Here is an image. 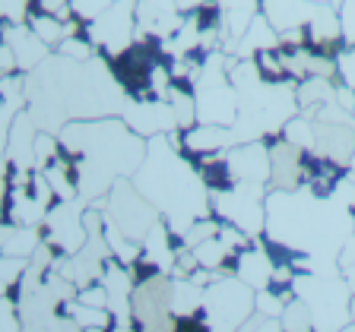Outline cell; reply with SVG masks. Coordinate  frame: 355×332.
Instances as JSON below:
<instances>
[{"label":"cell","instance_id":"6da1fadb","mask_svg":"<svg viewBox=\"0 0 355 332\" xmlns=\"http://www.w3.org/2000/svg\"><path fill=\"white\" fill-rule=\"evenodd\" d=\"M60 155L76 171V193L83 203L108 196L114 181L133 177L146 158V140L137 136L124 118L70 120L58 130Z\"/></svg>","mask_w":355,"mask_h":332},{"label":"cell","instance_id":"7a4b0ae2","mask_svg":"<svg viewBox=\"0 0 355 332\" xmlns=\"http://www.w3.org/2000/svg\"><path fill=\"white\" fill-rule=\"evenodd\" d=\"M266 234L314 259V273H340L336 257L355 234L352 212L336 196H314L308 187L266 190Z\"/></svg>","mask_w":355,"mask_h":332},{"label":"cell","instance_id":"3957f363","mask_svg":"<svg viewBox=\"0 0 355 332\" xmlns=\"http://www.w3.org/2000/svg\"><path fill=\"white\" fill-rule=\"evenodd\" d=\"M130 181L178 234H184L197 219L209 215L207 187L200 181L197 168L187 162L184 152L168 136L146 140V158Z\"/></svg>","mask_w":355,"mask_h":332},{"label":"cell","instance_id":"277c9868","mask_svg":"<svg viewBox=\"0 0 355 332\" xmlns=\"http://www.w3.org/2000/svg\"><path fill=\"white\" fill-rule=\"evenodd\" d=\"M238 95V120L229 127V140L251 142L279 136L282 127L298 114L295 86H273L260 76L254 60H235L229 73Z\"/></svg>","mask_w":355,"mask_h":332},{"label":"cell","instance_id":"5b68a950","mask_svg":"<svg viewBox=\"0 0 355 332\" xmlns=\"http://www.w3.org/2000/svg\"><path fill=\"white\" fill-rule=\"evenodd\" d=\"M295 295L308 304L314 332H340L346 323H352V313H349L352 288L346 285L343 273L295 275Z\"/></svg>","mask_w":355,"mask_h":332},{"label":"cell","instance_id":"8992f818","mask_svg":"<svg viewBox=\"0 0 355 332\" xmlns=\"http://www.w3.org/2000/svg\"><path fill=\"white\" fill-rule=\"evenodd\" d=\"M254 291L235 275H222L203 288V313L213 332H238L254 313Z\"/></svg>","mask_w":355,"mask_h":332},{"label":"cell","instance_id":"52a82bcc","mask_svg":"<svg viewBox=\"0 0 355 332\" xmlns=\"http://www.w3.org/2000/svg\"><path fill=\"white\" fill-rule=\"evenodd\" d=\"M266 190L270 187L238 181L225 193H209V215L241 228L248 237H260L266 231Z\"/></svg>","mask_w":355,"mask_h":332},{"label":"cell","instance_id":"ba28073f","mask_svg":"<svg viewBox=\"0 0 355 332\" xmlns=\"http://www.w3.org/2000/svg\"><path fill=\"white\" fill-rule=\"evenodd\" d=\"M105 215H108V221L114 228H121L137 243H143V237L149 234V228L162 219L159 209L137 190V184H133L130 177L114 181V187H111L108 196H105Z\"/></svg>","mask_w":355,"mask_h":332},{"label":"cell","instance_id":"9c48e42d","mask_svg":"<svg viewBox=\"0 0 355 332\" xmlns=\"http://www.w3.org/2000/svg\"><path fill=\"white\" fill-rule=\"evenodd\" d=\"M83 199H58L42 221V243L51 250L54 259H67L89 241L86 221H83Z\"/></svg>","mask_w":355,"mask_h":332},{"label":"cell","instance_id":"30bf717a","mask_svg":"<svg viewBox=\"0 0 355 332\" xmlns=\"http://www.w3.org/2000/svg\"><path fill=\"white\" fill-rule=\"evenodd\" d=\"M137 35V0H114L98 19L86 22V38L105 54V60L121 54Z\"/></svg>","mask_w":355,"mask_h":332},{"label":"cell","instance_id":"8fae6325","mask_svg":"<svg viewBox=\"0 0 355 332\" xmlns=\"http://www.w3.org/2000/svg\"><path fill=\"white\" fill-rule=\"evenodd\" d=\"M124 124L130 127L137 136L153 140V136H168L178 130L175 114H171L168 98H143V102H127L121 111Z\"/></svg>","mask_w":355,"mask_h":332},{"label":"cell","instance_id":"7c38bea8","mask_svg":"<svg viewBox=\"0 0 355 332\" xmlns=\"http://www.w3.org/2000/svg\"><path fill=\"white\" fill-rule=\"evenodd\" d=\"M168 140L184 152V158L191 165L197 162V158H203V155L225 152V149L232 146L229 127H216V124H193V127H187V130H175V133H168Z\"/></svg>","mask_w":355,"mask_h":332},{"label":"cell","instance_id":"4fadbf2b","mask_svg":"<svg viewBox=\"0 0 355 332\" xmlns=\"http://www.w3.org/2000/svg\"><path fill=\"white\" fill-rule=\"evenodd\" d=\"M263 142L270 146V190H298L304 184L302 174L304 149L286 142L282 136H270Z\"/></svg>","mask_w":355,"mask_h":332},{"label":"cell","instance_id":"5bb4252c","mask_svg":"<svg viewBox=\"0 0 355 332\" xmlns=\"http://www.w3.org/2000/svg\"><path fill=\"white\" fill-rule=\"evenodd\" d=\"M225 158H229L238 181L270 187V146L263 140L235 142V146L225 149Z\"/></svg>","mask_w":355,"mask_h":332},{"label":"cell","instance_id":"9a60e30c","mask_svg":"<svg viewBox=\"0 0 355 332\" xmlns=\"http://www.w3.org/2000/svg\"><path fill=\"white\" fill-rule=\"evenodd\" d=\"M184 22V13L175 7V0H137V32L168 42Z\"/></svg>","mask_w":355,"mask_h":332},{"label":"cell","instance_id":"2e32d148","mask_svg":"<svg viewBox=\"0 0 355 332\" xmlns=\"http://www.w3.org/2000/svg\"><path fill=\"white\" fill-rule=\"evenodd\" d=\"M35 140L38 124L32 120L29 111H16L13 124H10L7 140V165L16 171H35Z\"/></svg>","mask_w":355,"mask_h":332},{"label":"cell","instance_id":"e0dca14e","mask_svg":"<svg viewBox=\"0 0 355 332\" xmlns=\"http://www.w3.org/2000/svg\"><path fill=\"white\" fill-rule=\"evenodd\" d=\"M314 152L336 165L352 168L355 158V124H318L314 120Z\"/></svg>","mask_w":355,"mask_h":332},{"label":"cell","instance_id":"ac0fdd59","mask_svg":"<svg viewBox=\"0 0 355 332\" xmlns=\"http://www.w3.org/2000/svg\"><path fill=\"white\" fill-rule=\"evenodd\" d=\"M273 273H276L273 259L266 257V250L257 243V237H254L248 247L235 250V259H232V275H235V279H241L244 285H251L254 291H263V288H270V282H273Z\"/></svg>","mask_w":355,"mask_h":332},{"label":"cell","instance_id":"d6986e66","mask_svg":"<svg viewBox=\"0 0 355 332\" xmlns=\"http://www.w3.org/2000/svg\"><path fill=\"white\" fill-rule=\"evenodd\" d=\"M102 285H105L108 310L114 313V320L130 326V317H133V279H130V269L121 266V263H114V259H108L105 275H102Z\"/></svg>","mask_w":355,"mask_h":332},{"label":"cell","instance_id":"ffe728a7","mask_svg":"<svg viewBox=\"0 0 355 332\" xmlns=\"http://www.w3.org/2000/svg\"><path fill=\"white\" fill-rule=\"evenodd\" d=\"M7 44L16 57V70H19V73H29L42 60L51 57V48H48L26 22H7Z\"/></svg>","mask_w":355,"mask_h":332},{"label":"cell","instance_id":"44dd1931","mask_svg":"<svg viewBox=\"0 0 355 332\" xmlns=\"http://www.w3.org/2000/svg\"><path fill=\"white\" fill-rule=\"evenodd\" d=\"M225 13V32H222V51L235 54V42L244 35L251 19L260 13V0H216Z\"/></svg>","mask_w":355,"mask_h":332},{"label":"cell","instance_id":"7402d4cb","mask_svg":"<svg viewBox=\"0 0 355 332\" xmlns=\"http://www.w3.org/2000/svg\"><path fill=\"white\" fill-rule=\"evenodd\" d=\"M311 10H314V3H308V0H260V13L266 16V22L276 32L302 29Z\"/></svg>","mask_w":355,"mask_h":332},{"label":"cell","instance_id":"603a6c76","mask_svg":"<svg viewBox=\"0 0 355 332\" xmlns=\"http://www.w3.org/2000/svg\"><path fill=\"white\" fill-rule=\"evenodd\" d=\"M333 98H336V76H308L295 86L298 114H308V118H314Z\"/></svg>","mask_w":355,"mask_h":332},{"label":"cell","instance_id":"cb8c5ba5","mask_svg":"<svg viewBox=\"0 0 355 332\" xmlns=\"http://www.w3.org/2000/svg\"><path fill=\"white\" fill-rule=\"evenodd\" d=\"M276 44H279V32L266 22L263 13H257L251 19V26L244 29V35L235 42V57L238 60H251L254 54L266 51V48H276Z\"/></svg>","mask_w":355,"mask_h":332},{"label":"cell","instance_id":"d4e9b609","mask_svg":"<svg viewBox=\"0 0 355 332\" xmlns=\"http://www.w3.org/2000/svg\"><path fill=\"white\" fill-rule=\"evenodd\" d=\"M193 168H197V174H200V181H203V187H207V193H225L238 184V177H235V171H232L225 152L203 155V158L193 162Z\"/></svg>","mask_w":355,"mask_h":332},{"label":"cell","instance_id":"484cf974","mask_svg":"<svg viewBox=\"0 0 355 332\" xmlns=\"http://www.w3.org/2000/svg\"><path fill=\"white\" fill-rule=\"evenodd\" d=\"M48 209L42 199H35L26 187H16L7 196V221L10 225H42Z\"/></svg>","mask_w":355,"mask_h":332},{"label":"cell","instance_id":"4316f807","mask_svg":"<svg viewBox=\"0 0 355 332\" xmlns=\"http://www.w3.org/2000/svg\"><path fill=\"white\" fill-rule=\"evenodd\" d=\"M102 237H105V247H108L111 259H114V263H121V266H130L133 259L143 253V243L130 241V237H127L121 228H114V225L108 221V215H105V225H102Z\"/></svg>","mask_w":355,"mask_h":332},{"label":"cell","instance_id":"83f0119b","mask_svg":"<svg viewBox=\"0 0 355 332\" xmlns=\"http://www.w3.org/2000/svg\"><path fill=\"white\" fill-rule=\"evenodd\" d=\"M191 250H193V257H197V263L203 266V269L232 275V259H235V253H232L219 237H209V241L197 243V247H191Z\"/></svg>","mask_w":355,"mask_h":332},{"label":"cell","instance_id":"f1b7e54d","mask_svg":"<svg viewBox=\"0 0 355 332\" xmlns=\"http://www.w3.org/2000/svg\"><path fill=\"white\" fill-rule=\"evenodd\" d=\"M26 26H29V29L35 32L48 48H58V44L67 38L64 35V22H60L58 16H51V13H29L26 16Z\"/></svg>","mask_w":355,"mask_h":332},{"label":"cell","instance_id":"f546056e","mask_svg":"<svg viewBox=\"0 0 355 332\" xmlns=\"http://www.w3.org/2000/svg\"><path fill=\"white\" fill-rule=\"evenodd\" d=\"M73 323L83 332H105L114 323V313L108 307H86V304H73Z\"/></svg>","mask_w":355,"mask_h":332},{"label":"cell","instance_id":"4dcf8cb0","mask_svg":"<svg viewBox=\"0 0 355 332\" xmlns=\"http://www.w3.org/2000/svg\"><path fill=\"white\" fill-rule=\"evenodd\" d=\"M282 329L286 332H314V320H311V310L302 297H292V301L282 307V317H279Z\"/></svg>","mask_w":355,"mask_h":332},{"label":"cell","instance_id":"1f68e13d","mask_svg":"<svg viewBox=\"0 0 355 332\" xmlns=\"http://www.w3.org/2000/svg\"><path fill=\"white\" fill-rule=\"evenodd\" d=\"M279 136L286 142H292V146H298V149H314V118H308V114H295V118L282 127Z\"/></svg>","mask_w":355,"mask_h":332},{"label":"cell","instance_id":"d6a6232c","mask_svg":"<svg viewBox=\"0 0 355 332\" xmlns=\"http://www.w3.org/2000/svg\"><path fill=\"white\" fill-rule=\"evenodd\" d=\"M98 48L92 42H89L86 35H76V38H64V42L54 48V54H60V57H70V60H76V64H86V60H92V57H98Z\"/></svg>","mask_w":355,"mask_h":332},{"label":"cell","instance_id":"836d02e7","mask_svg":"<svg viewBox=\"0 0 355 332\" xmlns=\"http://www.w3.org/2000/svg\"><path fill=\"white\" fill-rule=\"evenodd\" d=\"M168 332H213V329H209V320L203 313V307H200V310H191V313H175Z\"/></svg>","mask_w":355,"mask_h":332},{"label":"cell","instance_id":"e575fe53","mask_svg":"<svg viewBox=\"0 0 355 332\" xmlns=\"http://www.w3.org/2000/svg\"><path fill=\"white\" fill-rule=\"evenodd\" d=\"M58 149H60V140L58 133H44L38 130V140H35V168H48V165L58 158Z\"/></svg>","mask_w":355,"mask_h":332},{"label":"cell","instance_id":"d590c367","mask_svg":"<svg viewBox=\"0 0 355 332\" xmlns=\"http://www.w3.org/2000/svg\"><path fill=\"white\" fill-rule=\"evenodd\" d=\"M114 0H70V13L83 22H92L111 7Z\"/></svg>","mask_w":355,"mask_h":332},{"label":"cell","instance_id":"8d00e7d4","mask_svg":"<svg viewBox=\"0 0 355 332\" xmlns=\"http://www.w3.org/2000/svg\"><path fill=\"white\" fill-rule=\"evenodd\" d=\"M336 266H340L343 279H346V285L352 288V295H355V234L346 237V243H343L340 257H336Z\"/></svg>","mask_w":355,"mask_h":332},{"label":"cell","instance_id":"74e56055","mask_svg":"<svg viewBox=\"0 0 355 332\" xmlns=\"http://www.w3.org/2000/svg\"><path fill=\"white\" fill-rule=\"evenodd\" d=\"M286 304L288 301H282L279 295H273L270 288H263V291H257V295H254V310H257V313H263V317H276V320H279Z\"/></svg>","mask_w":355,"mask_h":332},{"label":"cell","instance_id":"f35d334b","mask_svg":"<svg viewBox=\"0 0 355 332\" xmlns=\"http://www.w3.org/2000/svg\"><path fill=\"white\" fill-rule=\"evenodd\" d=\"M336 13H340L343 42H346V48H355V0H340Z\"/></svg>","mask_w":355,"mask_h":332},{"label":"cell","instance_id":"ab89813d","mask_svg":"<svg viewBox=\"0 0 355 332\" xmlns=\"http://www.w3.org/2000/svg\"><path fill=\"white\" fill-rule=\"evenodd\" d=\"M26 266H29V259H26V257H7V253H0V279L13 288L16 282L22 279Z\"/></svg>","mask_w":355,"mask_h":332},{"label":"cell","instance_id":"60d3db41","mask_svg":"<svg viewBox=\"0 0 355 332\" xmlns=\"http://www.w3.org/2000/svg\"><path fill=\"white\" fill-rule=\"evenodd\" d=\"M0 332H22V317H19V304L13 297L0 301Z\"/></svg>","mask_w":355,"mask_h":332},{"label":"cell","instance_id":"b9f144b4","mask_svg":"<svg viewBox=\"0 0 355 332\" xmlns=\"http://www.w3.org/2000/svg\"><path fill=\"white\" fill-rule=\"evenodd\" d=\"M16 111H10L0 102V174H7V140H10V124H13Z\"/></svg>","mask_w":355,"mask_h":332},{"label":"cell","instance_id":"7bdbcfd3","mask_svg":"<svg viewBox=\"0 0 355 332\" xmlns=\"http://www.w3.org/2000/svg\"><path fill=\"white\" fill-rule=\"evenodd\" d=\"M336 80L343 86L355 89V48H346V51L336 57Z\"/></svg>","mask_w":355,"mask_h":332},{"label":"cell","instance_id":"ee69618b","mask_svg":"<svg viewBox=\"0 0 355 332\" xmlns=\"http://www.w3.org/2000/svg\"><path fill=\"white\" fill-rule=\"evenodd\" d=\"M76 304H86V307H108L105 285H102V282H92V285L80 288V291H76Z\"/></svg>","mask_w":355,"mask_h":332},{"label":"cell","instance_id":"f6af8a7d","mask_svg":"<svg viewBox=\"0 0 355 332\" xmlns=\"http://www.w3.org/2000/svg\"><path fill=\"white\" fill-rule=\"evenodd\" d=\"M238 332H286V329H282V323L276 317H263V313L254 310L251 317H248V323H244Z\"/></svg>","mask_w":355,"mask_h":332},{"label":"cell","instance_id":"bcb514c9","mask_svg":"<svg viewBox=\"0 0 355 332\" xmlns=\"http://www.w3.org/2000/svg\"><path fill=\"white\" fill-rule=\"evenodd\" d=\"M200 3H203V0H175V7L181 10L184 16H187V13H193V10H197Z\"/></svg>","mask_w":355,"mask_h":332},{"label":"cell","instance_id":"7dc6e473","mask_svg":"<svg viewBox=\"0 0 355 332\" xmlns=\"http://www.w3.org/2000/svg\"><path fill=\"white\" fill-rule=\"evenodd\" d=\"M3 297H10V285L0 279V301H3Z\"/></svg>","mask_w":355,"mask_h":332},{"label":"cell","instance_id":"c3c4849f","mask_svg":"<svg viewBox=\"0 0 355 332\" xmlns=\"http://www.w3.org/2000/svg\"><path fill=\"white\" fill-rule=\"evenodd\" d=\"M349 313H352V323H355V295H352V304H349Z\"/></svg>","mask_w":355,"mask_h":332},{"label":"cell","instance_id":"681fc988","mask_svg":"<svg viewBox=\"0 0 355 332\" xmlns=\"http://www.w3.org/2000/svg\"><path fill=\"white\" fill-rule=\"evenodd\" d=\"M340 332H355V323H346V326H343Z\"/></svg>","mask_w":355,"mask_h":332},{"label":"cell","instance_id":"f907efd6","mask_svg":"<svg viewBox=\"0 0 355 332\" xmlns=\"http://www.w3.org/2000/svg\"><path fill=\"white\" fill-rule=\"evenodd\" d=\"M308 3H330V0H308Z\"/></svg>","mask_w":355,"mask_h":332},{"label":"cell","instance_id":"816d5d0a","mask_svg":"<svg viewBox=\"0 0 355 332\" xmlns=\"http://www.w3.org/2000/svg\"><path fill=\"white\" fill-rule=\"evenodd\" d=\"M330 3H333V7H336V3H340V0H330Z\"/></svg>","mask_w":355,"mask_h":332},{"label":"cell","instance_id":"f5cc1de1","mask_svg":"<svg viewBox=\"0 0 355 332\" xmlns=\"http://www.w3.org/2000/svg\"><path fill=\"white\" fill-rule=\"evenodd\" d=\"M352 171H355V158H352Z\"/></svg>","mask_w":355,"mask_h":332}]
</instances>
